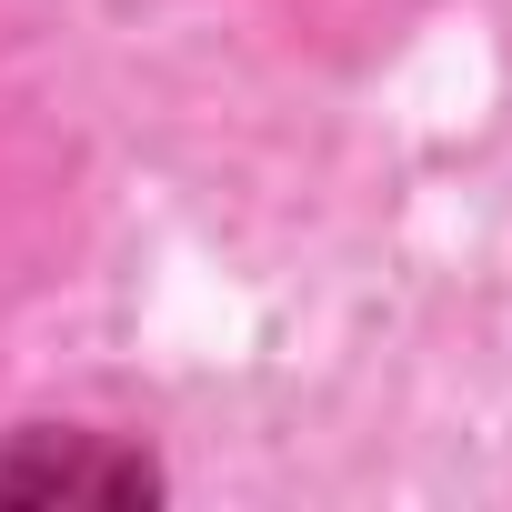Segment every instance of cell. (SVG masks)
I'll use <instances>...</instances> for the list:
<instances>
[{
  "mask_svg": "<svg viewBox=\"0 0 512 512\" xmlns=\"http://www.w3.org/2000/svg\"><path fill=\"white\" fill-rule=\"evenodd\" d=\"M0 492H11V502H41V492H101V502H131V492H151V472L121 462V452H91V442H31V452L0 462Z\"/></svg>",
  "mask_w": 512,
  "mask_h": 512,
  "instance_id": "6da1fadb",
  "label": "cell"
}]
</instances>
